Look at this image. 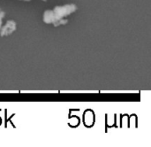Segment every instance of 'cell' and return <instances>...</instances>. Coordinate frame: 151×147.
<instances>
[{"label":"cell","mask_w":151,"mask_h":147,"mask_svg":"<svg viewBox=\"0 0 151 147\" xmlns=\"http://www.w3.org/2000/svg\"><path fill=\"white\" fill-rule=\"evenodd\" d=\"M17 29V23L13 20H8L0 28V36H8Z\"/></svg>","instance_id":"cell-2"},{"label":"cell","mask_w":151,"mask_h":147,"mask_svg":"<svg viewBox=\"0 0 151 147\" xmlns=\"http://www.w3.org/2000/svg\"><path fill=\"white\" fill-rule=\"evenodd\" d=\"M2 25H3V20L0 19V28L2 27Z\"/></svg>","instance_id":"cell-5"},{"label":"cell","mask_w":151,"mask_h":147,"mask_svg":"<svg viewBox=\"0 0 151 147\" xmlns=\"http://www.w3.org/2000/svg\"><path fill=\"white\" fill-rule=\"evenodd\" d=\"M77 5L75 4H63V5H57L55 6L52 11L54 12V17H55V21L52 25L56 24L57 22L67 19L68 16L73 14L77 11Z\"/></svg>","instance_id":"cell-1"},{"label":"cell","mask_w":151,"mask_h":147,"mask_svg":"<svg viewBox=\"0 0 151 147\" xmlns=\"http://www.w3.org/2000/svg\"><path fill=\"white\" fill-rule=\"evenodd\" d=\"M21 1H30V0H21ZM42 1H46V0H42Z\"/></svg>","instance_id":"cell-6"},{"label":"cell","mask_w":151,"mask_h":147,"mask_svg":"<svg viewBox=\"0 0 151 147\" xmlns=\"http://www.w3.org/2000/svg\"><path fill=\"white\" fill-rule=\"evenodd\" d=\"M4 17H5V12H4L2 9H0V19L3 20Z\"/></svg>","instance_id":"cell-4"},{"label":"cell","mask_w":151,"mask_h":147,"mask_svg":"<svg viewBox=\"0 0 151 147\" xmlns=\"http://www.w3.org/2000/svg\"><path fill=\"white\" fill-rule=\"evenodd\" d=\"M42 21L45 24H53L55 21L54 12L52 10H46L42 14Z\"/></svg>","instance_id":"cell-3"}]
</instances>
